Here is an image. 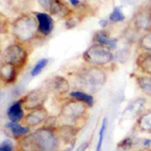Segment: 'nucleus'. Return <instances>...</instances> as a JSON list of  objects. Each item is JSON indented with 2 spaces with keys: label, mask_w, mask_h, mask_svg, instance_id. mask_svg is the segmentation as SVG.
<instances>
[{
  "label": "nucleus",
  "mask_w": 151,
  "mask_h": 151,
  "mask_svg": "<svg viewBox=\"0 0 151 151\" xmlns=\"http://www.w3.org/2000/svg\"><path fill=\"white\" fill-rule=\"evenodd\" d=\"M6 127L10 131L12 137L15 138L16 140L20 139V138H22L30 133V127H28V126H22L21 124H19V122L9 121L6 124Z\"/></svg>",
  "instance_id": "nucleus-17"
},
{
  "label": "nucleus",
  "mask_w": 151,
  "mask_h": 151,
  "mask_svg": "<svg viewBox=\"0 0 151 151\" xmlns=\"http://www.w3.org/2000/svg\"><path fill=\"white\" fill-rule=\"evenodd\" d=\"M134 28L138 31H148L151 29V8H142L137 11L132 19Z\"/></svg>",
  "instance_id": "nucleus-11"
},
{
  "label": "nucleus",
  "mask_w": 151,
  "mask_h": 151,
  "mask_svg": "<svg viewBox=\"0 0 151 151\" xmlns=\"http://www.w3.org/2000/svg\"><path fill=\"white\" fill-rule=\"evenodd\" d=\"M150 144H151V139H144V141H143V147L144 148H149Z\"/></svg>",
  "instance_id": "nucleus-29"
},
{
  "label": "nucleus",
  "mask_w": 151,
  "mask_h": 151,
  "mask_svg": "<svg viewBox=\"0 0 151 151\" xmlns=\"http://www.w3.org/2000/svg\"><path fill=\"white\" fill-rule=\"evenodd\" d=\"M139 47L143 50H150L151 52V29L140 36L139 38Z\"/></svg>",
  "instance_id": "nucleus-22"
},
{
  "label": "nucleus",
  "mask_w": 151,
  "mask_h": 151,
  "mask_svg": "<svg viewBox=\"0 0 151 151\" xmlns=\"http://www.w3.org/2000/svg\"><path fill=\"white\" fill-rule=\"evenodd\" d=\"M93 41L95 43H99V45H105V47H109L110 50H114V48L116 47L117 41L118 40H117V38L112 37L108 31L102 29V30L97 31L94 35Z\"/></svg>",
  "instance_id": "nucleus-14"
},
{
  "label": "nucleus",
  "mask_w": 151,
  "mask_h": 151,
  "mask_svg": "<svg viewBox=\"0 0 151 151\" xmlns=\"http://www.w3.org/2000/svg\"><path fill=\"white\" fill-rule=\"evenodd\" d=\"M136 127L140 132L151 133V110L139 115L136 122Z\"/></svg>",
  "instance_id": "nucleus-18"
},
{
  "label": "nucleus",
  "mask_w": 151,
  "mask_h": 151,
  "mask_svg": "<svg viewBox=\"0 0 151 151\" xmlns=\"http://www.w3.org/2000/svg\"><path fill=\"white\" fill-rule=\"evenodd\" d=\"M110 21H109V19H101V20L99 21V24H100V26L101 27H106L107 26V24H108Z\"/></svg>",
  "instance_id": "nucleus-26"
},
{
  "label": "nucleus",
  "mask_w": 151,
  "mask_h": 151,
  "mask_svg": "<svg viewBox=\"0 0 151 151\" xmlns=\"http://www.w3.org/2000/svg\"><path fill=\"white\" fill-rule=\"evenodd\" d=\"M50 91V93L57 95L58 97H63L69 94L70 92V83L63 76H55L47 80V84L45 85Z\"/></svg>",
  "instance_id": "nucleus-9"
},
{
  "label": "nucleus",
  "mask_w": 151,
  "mask_h": 151,
  "mask_svg": "<svg viewBox=\"0 0 151 151\" xmlns=\"http://www.w3.org/2000/svg\"><path fill=\"white\" fill-rule=\"evenodd\" d=\"M70 98H74L79 100V101L84 102L90 108L94 106V97L92 95L86 93V92L81 91V90H74V91H72L70 93Z\"/></svg>",
  "instance_id": "nucleus-20"
},
{
  "label": "nucleus",
  "mask_w": 151,
  "mask_h": 151,
  "mask_svg": "<svg viewBox=\"0 0 151 151\" xmlns=\"http://www.w3.org/2000/svg\"><path fill=\"white\" fill-rule=\"evenodd\" d=\"M139 151H151V149H149V148H143V149H141Z\"/></svg>",
  "instance_id": "nucleus-31"
},
{
  "label": "nucleus",
  "mask_w": 151,
  "mask_h": 151,
  "mask_svg": "<svg viewBox=\"0 0 151 151\" xmlns=\"http://www.w3.org/2000/svg\"><path fill=\"white\" fill-rule=\"evenodd\" d=\"M135 81L141 91L151 97V75L135 76Z\"/></svg>",
  "instance_id": "nucleus-19"
},
{
  "label": "nucleus",
  "mask_w": 151,
  "mask_h": 151,
  "mask_svg": "<svg viewBox=\"0 0 151 151\" xmlns=\"http://www.w3.org/2000/svg\"><path fill=\"white\" fill-rule=\"evenodd\" d=\"M136 65L141 73L145 75H151V52L144 50L138 55L136 58Z\"/></svg>",
  "instance_id": "nucleus-15"
},
{
  "label": "nucleus",
  "mask_w": 151,
  "mask_h": 151,
  "mask_svg": "<svg viewBox=\"0 0 151 151\" xmlns=\"http://www.w3.org/2000/svg\"><path fill=\"white\" fill-rule=\"evenodd\" d=\"M48 64V58H41L38 60L36 64L33 65V68L30 70V76L31 77H36L42 72V70L47 67V65Z\"/></svg>",
  "instance_id": "nucleus-23"
},
{
  "label": "nucleus",
  "mask_w": 151,
  "mask_h": 151,
  "mask_svg": "<svg viewBox=\"0 0 151 151\" xmlns=\"http://www.w3.org/2000/svg\"><path fill=\"white\" fill-rule=\"evenodd\" d=\"M89 108L90 107L84 102L70 98L62 105L58 120L60 121V124L62 123V125L77 127L76 124L86 118Z\"/></svg>",
  "instance_id": "nucleus-4"
},
{
  "label": "nucleus",
  "mask_w": 151,
  "mask_h": 151,
  "mask_svg": "<svg viewBox=\"0 0 151 151\" xmlns=\"http://www.w3.org/2000/svg\"><path fill=\"white\" fill-rule=\"evenodd\" d=\"M0 151H16V149L11 140H4L0 145Z\"/></svg>",
  "instance_id": "nucleus-25"
},
{
  "label": "nucleus",
  "mask_w": 151,
  "mask_h": 151,
  "mask_svg": "<svg viewBox=\"0 0 151 151\" xmlns=\"http://www.w3.org/2000/svg\"><path fill=\"white\" fill-rule=\"evenodd\" d=\"M50 91L45 86L36 88L35 90H31L27 94H25L20 99L22 106L25 110L31 111L35 109L40 108L45 106V103L47 102Z\"/></svg>",
  "instance_id": "nucleus-7"
},
{
  "label": "nucleus",
  "mask_w": 151,
  "mask_h": 151,
  "mask_svg": "<svg viewBox=\"0 0 151 151\" xmlns=\"http://www.w3.org/2000/svg\"><path fill=\"white\" fill-rule=\"evenodd\" d=\"M120 151H132V150H130V148H121Z\"/></svg>",
  "instance_id": "nucleus-30"
},
{
  "label": "nucleus",
  "mask_w": 151,
  "mask_h": 151,
  "mask_svg": "<svg viewBox=\"0 0 151 151\" xmlns=\"http://www.w3.org/2000/svg\"><path fill=\"white\" fill-rule=\"evenodd\" d=\"M11 32L18 42L24 43L31 41L40 32L37 19L29 14H21L12 21Z\"/></svg>",
  "instance_id": "nucleus-3"
},
{
  "label": "nucleus",
  "mask_w": 151,
  "mask_h": 151,
  "mask_svg": "<svg viewBox=\"0 0 151 151\" xmlns=\"http://www.w3.org/2000/svg\"><path fill=\"white\" fill-rule=\"evenodd\" d=\"M36 19L38 21V29L42 35H50L53 30L55 22L52 16L45 12H35Z\"/></svg>",
  "instance_id": "nucleus-13"
},
{
  "label": "nucleus",
  "mask_w": 151,
  "mask_h": 151,
  "mask_svg": "<svg viewBox=\"0 0 151 151\" xmlns=\"http://www.w3.org/2000/svg\"><path fill=\"white\" fill-rule=\"evenodd\" d=\"M83 58L90 65L102 67L113 62L114 55L109 47L99 43H93L83 53Z\"/></svg>",
  "instance_id": "nucleus-5"
},
{
  "label": "nucleus",
  "mask_w": 151,
  "mask_h": 151,
  "mask_svg": "<svg viewBox=\"0 0 151 151\" xmlns=\"http://www.w3.org/2000/svg\"><path fill=\"white\" fill-rule=\"evenodd\" d=\"M69 2L75 7L80 6V4H81V1H80V0H69Z\"/></svg>",
  "instance_id": "nucleus-28"
},
{
  "label": "nucleus",
  "mask_w": 151,
  "mask_h": 151,
  "mask_svg": "<svg viewBox=\"0 0 151 151\" xmlns=\"http://www.w3.org/2000/svg\"><path fill=\"white\" fill-rule=\"evenodd\" d=\"M17 69L18 68L15 67L14 65L2 62L1 68H0V79H1V82L4 83L5 85L13 84L17 79Z\"/></svg>",
  "instance_id": "nucleus-12"
},
{
  "label": "nucleus",
  "mask_w": 151,
  "mask_h": 151,
  "mask_svg": "<svg viewBox=\"0 0 151 151\" xmlns=\"http://www.w3.org/2000/svg\"><path fill=\"white\" fill-rule=\"evenodd\" d=\"M37 2L45 11L60 18H67L72 12L62 0H37Z\"/></svg>",
  "instance_id": "nucleus-8"
},
{
  "label": "nucleus",
  "mask_w": 151,
  "mask_h": 151,
  "mask_svg": "<svg viewBox=\"0 0 151 151\" xmlns=\"http://www.w3.org/2000/svg\"><path fill=\"white\" fill-rule=\"evenodd\" d=\"M107 124H108V119L104 118L103 121H102V124H101V128H100V131H99L100 132L99 139H98V143H97L96 151H102V145H103L105 132H106V129H107Z\"/></svg>",
  "instance_id": "nucleus-24"
},
{
  "label": "nucleus",
  "mask_w": 151,
  "mask_h": 151,
  "mask_svg": "<svg viewBox=\"0 0 151 151\" xmlns=\"http://www.w3.org/2000/svg\"><path fill=\"white\" fill-rule=\"evenodd\" d=\"M124 19H125V15H124L122 9L120 7H115L109 15V21L113 23L122 22V21H124Z\"/></svg>",
  "instance_id": "nucleus-21"
},
{
  "label": "nucleus",
  "mask_w": 151,
  "mask_h": 151,
  "mask_svg": "<svg viewBox=\"0 0 151 151\" xmlns=\"http://www.w3.org/2000/svg\"><path fill=\"white\" fill-rule=\"evenodd\" d=\"M89 145V142H86V143H83L82 145H80L79 147L77 148V151H85L87 148V146Z\"/></svg>",
  "instance_id": "nucleus-27"
},
{
  "label": "nucleus",
  "mask_w": 151,
  "mask_h": 151,
  "mask_svg": "<svg viewBox=\"0 0 151 151\" xmlns=\"http://www.w3.org/2000/svg\"><path fill=\"white\" fill-rule=\"evenodd\" d=\"M60 141L57 127L45 125L18 139L16 151H60Z\"/></svg>",
  "instance_id": "nucleus-1"
},
{
  "label": "nucleus",
  "mask_w": 151,
  "mask_h": 151,
  "mask_svg": "<svg viewBox=\"0 0 151 151\" xmlns=\"http://www.w3.org/2000/svg\"><path fill=\"white\" fill-rule=\"evenodd\" d=\"M48 117H50L48 111L45 106H42L40 108L28 111L22 122L25 124V126H28V127H36V126H40V124L45 123Z\"/></svg>",
  "instance_id": "nucleus-10"
},
{
  "label": "nucleus",
  "mask_w": 151,
  "mask_h": 151,
  "mask_svg": "<svg viewBox=\"0 0 151 151\" xmlns=\"http://www.w3.org/2000/svg\"><path fill=\"white\" fill-rule=\"evenodd\" d=\"M27 55L25 47L20 42L12 43L2 52V62L14 65L18 69H21L27 62Z\"/></svg>",
  "instance_id": "nucleus-6"
},
{
  "label": "nucleus",
  "mask_w": 151,
  "mask_h": 151,
  "mask_svg": "<svg viewBox=\"0 0 151 151\" xmlns=\"http://www.w3.org/2000/svg\"><path fill=\"white\" fill-rule=\"evenodd\" d=\"M23 106L21 101H16L13 102L10 106H9L8 110H7V117H8L9 121H13V122H20L23 121L24 117V111H23Z\"/></svg>",
  "instance_id": "nucleus-16"
},
{
  "label": "nucleus",
  "mask_w": 151,
  "mask_h": 151,
  "mask_svg": "<svg viewBox=\"0 0 151 151\" xmlns=\"http://www.w3.org/2000/svg\"><path fill=\"white\" fill-rule=\"evenodd\" d=\"M77 84L81 91L93 95L98 93L107 82V74L100 67L83 68L76 74Z\"/></svg>",
  "instance_id": "nucleus-2"
}]
</instances>
